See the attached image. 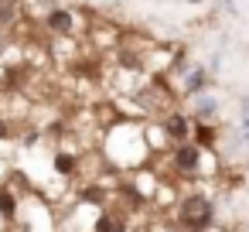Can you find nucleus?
I'll return each mask as SVG.
<instances>
[{
  "mask_svg": "<svg viewBox=\"0 0 249 232\" xmlns=\"http://www.w3.org/2000/svg\"><path fill=\"white\" fill-rule=\"evenodd\" d=\"M212 201L205 198V195H191V198H184L181 201V208H178V218H181V225L184 229H191V232H205L208 225H212Z\"/></svg>",
  "mask_w": 249,
  "mask_h": 232,
  "instance_id": "f257e3e1",
  "label": "nucleus"
},
{
  "mask_svg": "<svg viewBox=\"0 0 249 232\" xmlns=\"http://www.w3.org/2000/svg\"><path fill=\"white\" fill-rule=\"evenodd\" d=\"M174 167H178L181 174H195V171L201 167V147H195V143H181V147L174 150Z\"/></svg>",
  "mask_w": 249,
  "mask_h": 232,
  "instance_id": "f03ea898",
  "label": "nucleus"
},
{
  "mask_svg": "<svg viewBox=\"0 0 249 232\" xmlns=\"http://www.w3.org/2000/svg\"><path fill=\"white\" fill-rule=\"evenodd\" d=\"M48 28L58 31V35H69V31H72V14H69V11H52V14H48Z\"/></svg>",
  "mask_w": 249,
  "mask_h": 232,
  "instance_id": "7ed1b4c3",
  "label": "nucleus"
},
{
  "mask_svg": "<svg viewBox=\"0 0 249 232\" xmlns=\"http://www.w3.org/2000/svg\"><path fill=\"white\" fill-rule=\"evenodd\" d=\"M215 113H218V103H215L212 96H198V99H195V116H198V123H201V120H212Z\"/></svg>",
  "mask_w": 249,
  "mask_h": 232,
  "instance_id": "20e7f679",
  "label": "nucleus"
},
{
  "mask_svg": "<svg viewBox=\"0 0 249 232\" xmlns=\"http://www.w3.org/2000/svg\"><path fill=\"white\" fill-rule=\"evenodd\" d=\"M205 79H208V75H205V69H195V72H191V79H188V92H198V89L205 86Z\"/></svg>",
  "mask_w": 249,
  "mask_h": 232,
  "instance_id": "39448f33",
  "label": "nucleus"
},
{
  "mask_svg": "<svg viewBox=\"0 0 249 232\" xmlns=\"http://www.w3.org/2000/svg\"><path fill=\"white\" fill-rule=\"evenodd\" d=\"M201 143H205V147H212V143H215V130L198 123V147H201Z\"/></svg>",
  "mask_w": 249,
  "mask_h": 232,
  "instance_id": "423d86ee",
  "label": "nucleus"
},
{
  "mask_svg": "<svg viewBox=\"0 0 249 232\" xmlns=\"http://www.w3.org/2000/svg\"><path fill=\"white\" fill-rule=\"evenodd\" d=\"M96 232H123V222H116V218H99Z\"/></svg>",
  "mask_w": 249,
  "mask_h": 232,
  "instance_id": "0eeeda50",
  "label": "nucleus"
},
{
  "mask_svg": "<svg viewBox=\"0 0 249 232\" xmlns=\"http://www.w3.org/2000/svg\"><path fill=\"white\" fill-rule=\"evenodd\" d=\"M167 130H171L174 137H184V130H188V126H184V116H171V120H167Z\"/></svg>",
  "mask_w": 249,
  "mask_h": 232,
  "instance_id": "6e6552de",
  "label": "nucleus"
},
{
  "mask_svg": "<svg viewBox=\"0 0 249 232\" xmlns=\"http://www.w3.org/2000/svg\"><path fill=\"white\" fill-rule=\"evenodd\" d=\"M0 208H4V215H14V198L7 191H0Z\"/></svg>",
  "mask_w": 249,
  "mask_h": 232,
  "instance_id": "1a4fd4ad",
  "label": "nucleus"
},
{
  "mask_svg": "<svg viewBox=\"0 0 249 232\" xmlns=\"http://www.w3.org/2000/svg\"><path fill=\"white\" fill-rule=\"evenodd\" d=\"M72 167H75L72 157H58V171H72Z\"/></svg>",
  "mask_w": 249,
  "mask_h": 232,
  "instance_id": "9d476101",
  "label": "nucleus"
},
{
  "mask_svg": "<svg viewBox=\"0 0 249 232\" xmlns=\"http://www.w3.org/2000/svg\"><path fill=\"white\" fill-rule=\"evenodd\" d=\"M242 123H246V126H249V96H246V99H242Z\"/></svg>",
  "mask_w": 249,
  "mask_h": 232,
  "instance_id": "9b49d317",
  "label": "nucleus"
}]
</instances>
